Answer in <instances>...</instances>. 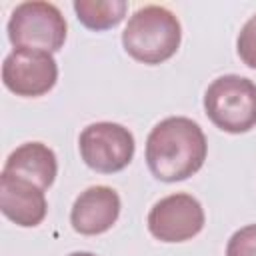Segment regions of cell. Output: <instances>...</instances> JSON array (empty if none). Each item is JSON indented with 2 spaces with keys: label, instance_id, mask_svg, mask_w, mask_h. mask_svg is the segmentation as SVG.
<instances>
[{
  "label": "cell",
  "instance_id": "obj_1",
  "mask_svg": "<svg viewBox=\"0 0 256 256\" xmlns=\"http://www.w3.org/2000/svg\"><path fill=\"white\" fill-rule=\"evenodd\" d=\"M208 142L198 122L186 116L160 120L146 138V164L154 178L180 182L194 176L206 160Z\"/></svg>",
  "mask_w": 256,
  "mask_h": 256
},
{
  "label": "cell",
  "instance_id": "obj_2",
  "mask_svg": "<svg viewBox=\"0 0 256 256\" xmlns=\"http://www.w3.org/2000/svg\"><path fill=\"white\" fill-rule=\"evenodd\" d=\"M182 40V26L174 12L148 4L138 8L122 32V46L130 58L142 64H162L170 60Z\"/></svg>",
  "mask_w": 256,
  "mask_h": 256
},
{
  "label": "cell",
  "instance_id": "obj_3",
  "mask_svg": "<svg viewBox=\"0 0 256 256\" xmlns=\"http://www.w3.org/2000/svg\"><path fill=\"white\" fill-rule=\"evenodd\" d=\"M204 112L228 134H244L256 126V82L238 74H224L204 92Z\"/></svg>",
  "mask_w": 256,
  "mask_h": 256
},
{
  "label": "cell",
  "instance_id": "obj_4",
  "mask_svg": "<svg viewBox=\"0 0 256 256\" xmlns=\"http://www.w3.org/2000/svg\"><path fill=\"white\" fill-rule=\"evenodd\" d=\"M6 32L14 48H34L52 54L64 46L68 24L56 4L30 0L12 10Z\"/></svg>",
  "mask_w": 256,
  "mask_h": 256
},
{
  "label": "cell",
  "instance_id": "obj_5",
  "mask_svg": "<svg viewBox=\"0 0 256 256\" xmlns=\"http://www.w3.org/2000/svg\"><path fill=\"white\" fill-rule=\"evenodd\" d=\"M78 150L88 168L114 174L132 162L136 142L132 132L118 122H94L80 132Z\"/></svg>",
  "mask_w": 256,
  "mask_h": 256
},
{
  "label": "cell",
  "instance_id": "obj_6",
  "mask_svg": "<svg viewBox=\"0 0 256 256\" xmlns=\"http://www.w3.org/2000/svg\"><path fill=\"white\" fill-rule=\"evenodd\" d=\"M206 214L202 204L186 192H174L160 198L148 212V232L160 242H186L204 228Z\"/></svg>",
  "mask_w": 256,
  "mask_h": 256
},
{
  "label": "cell",
  "instance_id": "obj_7",
  "mask_svg": "<svg viewBox=\"0 0 256 256\" xmlns=\"http://www.w3.org/2000/svg\"><path fill=\"white\" fill-rule=\"evenodd\" d=\"M58 80V64L50 52L34 48H14L2 62L4 86L22 98L48 94Z\"/></svg>",
  "mask_w": 256,
  "mask_h": 256
},
{
  "label": "cell",
  "instance_id": "obj_8",
  "mask_svg": "<svg viewBox=\"0 0 256 256\" xmlns=\"http://www.w3.org/2000/svg\"><path fill=\"white\" fill-rule=\"evenodd\" d=\"M120 196L114 188L98 184L78 194L70 210V224L82 236H98L108 232L120 216Z\"/></svg>",
  "mask_w": 256,
  "mask_h": 256
},
{
  "label": "cell",
  "instance_id": "obj_9",
  "mask_svg": "<svg viewBox=\"0 0 256 256\" xmlns=\"http://www.w3.org/2000/svg\"><path fill=\"white\" fill-rule=\"evenodd\" d=\"M0 210L16 226L34 228L48 212L44 188L34 182L2 172L0 174Z\"/></svg>",
  "mask_w": 256,
  "mask_h": 256
},
{
  "label": "cell",
  "instance_id": "obj_10",
  "mask_svg": "<svg viewBox=\"0 0 256 256\" xmlns=\"http://www.w3.org/2000/svg\"><path fill=\"white\" fill-rule=\"evenodd\" d=\"M2 172L26 178L46 190L54 184L58 174L56 154L44 142H24L8 154Z\"/></svg>",
  "mask_w": 256,
  "mask_h": 256
},
{
  "label": "cell",
  "instance_id": "obj_11",
  "mask_svg": "<svg viewBox=\"0 0 256 256\" xmlns=\"http://www.w3.org/2000/svg\"><path fill=\"white\" fill-rule=\"evenodd\" d=\"M76 18L82 26L94 32H102L118 26L128 10L124 0H74L72 4Z\"/></svg>",
  "mask_w": 256,
  "mask_h": 256
},
{
  "label": "cell",
  "instance_id": "obj_12",
  "mask_svg": "<svg viewBox=\"0 0 256 256\" xmlns=\"http://www.w3.org/2000/svg\"><path fill=\"white\" fill-rule=\"evenodd\" d=\"M236 52L248 68L256 70V14L250 16L240 28V34L236 38Z\"/></svg>",
  "mask_w": 256,
  "mask_h": 256
},
{
  "label": "cell",
  "instance_id": "obj_13",
  "mask_svg": "<svg viewBox=\"0 0 256 256\" xmlns=\"http://www.w3.org/2000/svg\"><path fill=\"white\" fill-rule=\"evenodd\" d=\"M226 256H256V224L242 226L230 236Z\"/></svg>",
  "mask_w": 256,
  "mask_h": 256
},
{
  "label": "cell",
  "instance_id": "obj_14",
  "mask_svg": "<svg viewBox=\"0 0 256 256\" xmlns=\"http://www.w3.org/2000/svg\"><path fill=\"white\" fill-rule=\"evenodd\" d=\"M68 256H96V254H92V252H72Z\"/></svg>",
  "mask_w": 256,
  "mask_h": 256
}]
</instances>
